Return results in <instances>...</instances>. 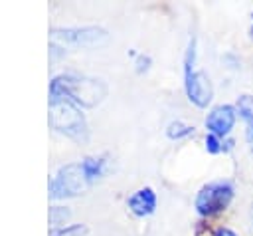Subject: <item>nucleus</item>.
Masks as SVG:
<instances>
[{
    "label": "nucleus",
    "instance_id": "obj_14",
    "mask_svg": "<svg viewBox=\"0 0 253 236\" xmlns=\"http://www.w3.org/2000/svg\"><path fill=\"white\" fill-rule=\"evenodd\" d=\"M206 149H208L210 153H217V151H221L223 147H221L219 139H217L215 135H211V133H210V135L206 137Z\"/></svg>",
    "mask_w": 253,
    "mask_h": 236
},
{
    "label": "nucleus",
    "instance_id": "obj_6",
    "mask_svg": "<svg viewBox=\"0 0 253 236\" xmlns=\"http://www.w3.org/2000/svg\"><path fill=\"white\" fill-rule=\"evenodd\" d=\"M186 93H188V99L194 105L208 107V103L211 101V95H213L210 77L204 71H190V73H186Z\"/></svg>",
    "mask_w": 253,
    "mask_h": 236
},
{
    "label": "nucleus",
    "instance_id": "obj_15",
    "mask_svg": "<svg viewBox=\"0 0 253 236\" xmlns=\"http://www.w3.org/2000/svg\"><path fill=\"white\" fill-rule=\"evenodd\" d=\"M215 236H237L233 230H229V228H219L217 232H215Z\"/></svg>",
    "mask_w": 253,
    "mask_h": 236
},
{
    "label": "nucleus",
    "instance_id": "obj_5",
    "mask_svg": "<svg viewBox=\"0 0 253 236\" xmlns=\"http://www.w3.org/2000/svg\"><path fill=\"white\" fill-rule=\"evenodd\" d=\"M233 196V186L229 182H210L206 184L196 198V208L200 214H215L223 210Z\"/></svg>",
    "mask_w": 253,
    "mask_h": 236
},
{
    "label": "nucleus",
    "instance_id": "obj_8",
    "mask_svg": "<svg viewBox=\"0 0 253 236\" xmlns=\"http://www.w3.org/2000/svg\"><path fill=\"white\" fill-rule=\"evenodd\" d=\"M128 208L136 214V216H148L154 212L156 208V194L152 188H140L136 190L130 198H128Z\"/></svg>",
    "mask_w": 253,
    "mask_h": 236
},
{
    "label": "nucleus",
    "instance_id": "obj_9",
    "mask_svg": "<svg viewBox=\"0 0 253 236\" xmlns=\"http://www.w3.org/2000/svg\"><path fill=\"white\" fill-rule=\"evenodd\" d=\"M81 167H83V173H85L87 180H93V178L101 177V173H103V161H101V159L87 157V159L81 163Z\"/></svg>",
    "mask_w": 253,
    "mask_h": 236
},
{
    "label": "nucleus",
    "instance_id": "obj_1",
    "mask_svg": "<svg viewBox=\"0 0 253 236\" xmlns=\"http://www.w3.org/2000/svg\"><path fill=\"white\" fill-rule=\"evenodd\" d=\"M107 93V87L99 79L77 77V75H57L49 83V99H69L71 103L93 107Z\"/></svg>",
    "mask_w": 253,
    "mask_h": 236
},
{
    "label": "nucleus",
    "instance_id": "obj_13",
    "mask_svg": "<svg viewBox=\"0 0 253 236\" xmlns=\"http://www.w3.org/2000/svg\"><path fill=\"white\" fill-rule=\"evenodd\" d=\"M67 218H69V210H65V208H61V206H53V208H51V214H49L51 224H61V222H65Z\"/></svg>",
    "mask_w": 253,
    "mask_h": 236
},
{
    "label": "nucleus",
    "instance_id": "obj_16",
    "mask_svg": "<svg viewBox=\"0 0 253 236\" xmlns=\"http://www.w3.org/2000/svg\"><path fill=\"white\" fill-rule=\"evenodd\" d=\"M247 137H249V143H251V151H253V129L249 127V133H247Z\"/></svg>",
    "mask_w": 253,
    "mask_h": 236
},
{
    "label": "nucleus",
    "instance_id": "obj_12",
    "mask_svg": "<svg viewBox=\"0 0 253 236\" xmlns=\"http://www.w3.org/2000/svg\"><path fill=\"white\" fill-rule=\"evenodd\" d=\"M85 234H87V226H83V224H73V226L61 228V230H53L49 236H85Z\"/></svg>",
    "mask_w": 253,
    "mask_h": 236
},
{
    "label": "nucleus",
    "instance_id": "obj_11",
    "mask_svg": "<svg viewBox=\"0 0 253 236\" xmlns=\"http://www.w3.org/2000/svg\"><path fill=\"white\" fill-rule=\"evenodd\" d=\"M166 133H168V137H170V139H182V137H186V135L194 133V127L184 125L182 121H172V123L168 125V129H166Z\"/></svg>",
    "mask_w": 253,
    "mask_h": 236
},
{
    "label": "nucleus",
    "instance_id": "obj_4",
    "mask_svg": "<svg viewBox=\"0 0 253 236\" xmlns=\"http://www.w3.org/2000/svg\"><path fill=\"white\" fill-rule=\"evenodd\" d=\"M51 38L69 46L93 48L105 44L109 40V34L97 26H83V28H55L51 30Z\"/></svg>",
    "mask_w": 253,
    "mask_h": 236
},
{
    "label": "nucleus",
    "instance_id": "obj_7",
    "mask_svg": "<svg viewBox=\"0 0 253 236\" xmlns=\"http://www.w3.org/2000/svg\"><path fill=\"white\" fill-rule=\"evenodd\" d=\"M235 123V109L231 105H219L211 109V113L206 117V127L210 129L211 135H227Z\"/></svg>",
    "mask_w": 253,
    "mask_h": 236
},
{
    "label": "nucleus",
    "instance_id": "obj_3",
    "mask_svg": "<svg viewBox=\"0 0 253 236\" xmlns=\"http://www.w3.org/2000/svg\"><path fill=\"white\" fill-rule=\"evenodd\" d=\"M87 177L83 173L81 163L65 165L57 171V175L49 182V194L53 198H65V196H77L87 188Z\"/></svg>",
    "mask_w": 253,
    "mask_h": 236
},
{
    "label": "nucleus",
    "instance_id": "obj_2",
    "mask_svg": "<svg viewBox=\"0 0 253 236\" xmlns=\"http://www.w3.org/2000/svg\"><path fill=\"white\" fill-rule=\"evenodd\" d=\"M49 125L77 141L87 139V123L69 99H49Z\"/></svg>",
    "mask_w": 253,
    "mask_h": 236
},
{
    "label": "nucleus",
    "instance_id": "obj_10",
    "mask_svg": "<svg viewBox=\"0 0 253 236\" xmlns=\"http://www.w3.org/2000/svg\"><path fill=\"white\" fill-rule=\"evenodd\" d=\"M237 109H239V115H241V117L249 123V127L253 129V97H251V95H243V97H239Z\"/></svg>",
    "mask_w": 253,
    "mask_h": 236
}]
</instances>
